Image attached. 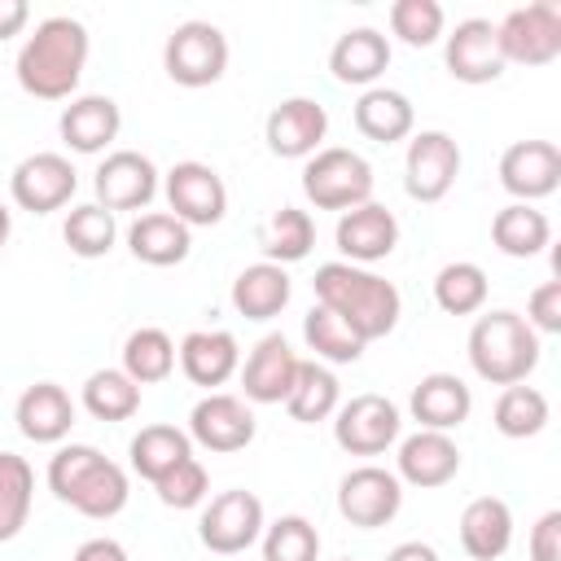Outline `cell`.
Returning a JSON list of instances; mask_svg holds the SVG:
<instances>
[{"mask_svg":"<svg viewBox=\"0 0 561 561\" xmlns=\"http://www.w3.org/2000/svg\"><path fill=\"white\" fill-rule=\"evenodd\" d=\"M513 543V508L500 495H478L460 513V548L473 561H500Z\"/></svg>","mask_w":561,"mask_h":561,"instance_id":"28","label":"cell"},{"mask_svg":"<svg viewBox=\"0 0 561 561\" xmlns=\"http://www.w3.org/2000/svg\"><path fill=\"white\" fill-rule=\"evenodd\" d=\"M13 421H18L22 438H31V443H61L75 425V399L57 381H35L18 394Z\"/></svg>","mask_w":561,"mask_h":561,"instance_id":"27","label":"cell"},{"mask_svg":"<svg viewBox=\"0 0 561 561\" xmlns=\"http://www.w3.org/2000/svg\"><path fill=\"white\" fill-rule=\"evenodd\" d=\"M48 491L75 513L92 522H110L127 508L131 482H127V469L101 456L92 443H66L48 460Z\"/></svg>","mask_w":561,"mask_h":561,"instance_id":"3","label":"cell"},{"mask_svg":"<svg viewBox=\"0 0 561 561\" xmlns=\"http://www.w3.org/2000/svg\"><path fill=\"white\" fill-rule=\"evenodd\" d=\"M83 412L96 416V421H131L140 412V386L123 373V368H96L88 381H83V394H79Z\"/></svg>","mask_w":561,"mask_h":561,"instance_id":"36","label":"cell"},{"mask_svg":"<svg viewBox=\"0 0 561 561\" xmlns=\"http://www.w3.org/2000/svg\"><path fill=\"white\" fill-rule=\"evenodd\" d=\"M9 232H13V215H9V206L0 202V250L9 245Z\"/></svg>","mask_w":561,"mask_h":561,"instance_id":"50","label":"cell"},{"mask_svg":"<svg viewBox=\"0 0 561 561\" xmlns=\"http://www.w3.org/2000/svg\"><path fill=\"white\" fill-rule=\"evenodd\" d=\"M530 561H561V508H548L530 526Z\"/></svg>","mask_w":561,"mask_h":561,"instance_id":"46","label":"cell"},{"mask_svg":"<svg viewBox=\"0 0 561 561\" xmlns=\"http://www.w3.org/2000/svg\"><path fill=\"white\" fill-rule=\"evenodd\" d=\"M552 408H548V394L517 381V386H504L500 399H495V412H491V425L504 434V438H535L543 425H548Z\"/></svg>","mask_w":561,"mask_h":561,"instance_id":"37","label":"cell"},{"mask_svg":"<svg viewBox=\"0 0 561 561\" xmlns=\"http://www.w3.org/2000/svg\"><path fill=\"white\" fill-rule=\"evenodd\" d=\"M184 456H193V438H188V430H180V425H145L131 443H127V465H131V473L136 478H145L149 486L167 473V469H175Z\"/></svg>","mask_w":561,"mask_h":561,"instance_id":"31","label":"cell"},{"mask_svg":"<svg viewBox=\"0 0 561 561\" xmlns=\"http://www.w3.org/2000/svg\"><path fill=\"white\" fill-rule=\"evenodd\" d=\"M175 359H180V368H184V377L193 386L215 390L241 368V346H237V337L228 329H193L175 346Z\"/></svg>","mask_w":561,"mask_h":561,"instance_id":"25","label":"cell"},{"mask_svg":"<svg viewBox=\"0 0 561 561\" xmlns=\"http://www.w3.org/2000/svg\"><path fill=\"white\" fill-rule=\"evenodd\" d=\"M298 355L294 346L285 342V333H263L254 342V351L245 355V364L237 368L241 373V390L250 403H285L289 390H294V377H298Z\"/></svg>","mask_w":561,"mask_h":561,"instance_id":"20","label":"cell"},{"mask_svg":"<svg viewBox=\"0 0 561 561\" xmlns=\"http://www.w3.org/2000/svg\"><path fill=\"white\" fill-rule=\"evenodd\" d=\"M70 561H131V557H127V548H123L118 539L96 535V539H83V543L75 548V557H70Z\"/></svg>","mask_w":561,"mask_h":561,"instance_id":"47","label":"cell"},{"mask_svg":"<svg viewBox=\"0 0 561 561\" xmlns=\"http://www.w3.org/2000/svg\"><path fill=\"white\" fill-rule=\"evenodd\" d=\"M263 561H320V530L302 513H285L259 535Z\"/></svg>","mask_w":561,"mask_h":561,"instance_id":"42","label":"cell"},{"mask_svg":"<svg viewBox=\"0 0 561 561\" xmlns=\"http://www.w3.org/2000/svg\"><path fill=\"white\" fill-rule=\"evenodd\" d=\"M302 193L316 210H351V206H364L373 202V167L364 153L355 149H342V145H329V149H316L302 167Z\"/></svg>","mask_w":561,"mask_h":561,"instance_id":"5","label":"cell"},{"mask_svg":"<svg viewBox=\"0 0 561 561\" xmlns=\"http://www.w3.org/2000/svg\"><path fill=\"white\" fill-rule=\"evenodd\" d=\"M302 337H307V351H316L320 364H355L364 355V342L320 302L302 316Z\"/></svg>","mask_w":561,"mask_h":561,"instance_id":"41","label":"cell"},{"mask_svg":"<svg viewBox=\"0 0 561 561\" xmlns=\"http://www.w3.org/2000/svg\"><path fill=\"white\" fill-rule=\"evenodd\" d=\"M486 294H491L486 272L469 259H456V263L438 267V276H434V302L447 316H478L486 307Z\"/></svg>","mask_w":561,"mask_h":561,"instance_id":"39","label":"cell"},{"mask_svg":"<svg viewBox=\"0 0 561 561\" xmlns=\"http://www.w3.org/2000/svg\"><path fill=\"white\" fill-rule=\"evenodd\" d=\"M167 210L188 228H210L228 215V184L210 162L184 158L162 175Z\"/></svg>","mask_w":561,"mask_h":561,"instance_id":"8","label":"cell"},{"mask_svg":"<svg viewBox=\"0 0 561 561\" xmlns=\"http://www.w3.org/2000/svg\"><path fill=\"white\" fill-rule=\"evenodd\" d=\"M254 430H259V421H254V412H250V403L241 394L210 390L188 412V438L197 447H206V451H219V456L250 447L254 443Z\"/></svg>","mask_w":561,"mask_h":561,"instance_id":"15","label":"cell"},{"mask_svg":"<svg viewBox=\"0 0 561 561\" xmlns=\"http://www.w3.org/2000/svg\"><path fill=\"white\" fill-rule=\"evenodd\" d=\"M162 70L180 88H210L228 70V35L215 22L188 18L162 44Z\"/></svg>","mask_w":561,"mask_h":561,"instance_id":"6","label":"cell"},{"mask_svg":"<svg viewBox=\"0 0 561 561\" xmlns=\"http://www.w3.org/2000/svg\"><path fill=\"white\" fill-rule=\"evenodd\" d=\"M311 245H316V224H311V215L298 210V206L272 210V219L259 228V250H263L267 263H280V267L302 263V259L311 254Z\"/></svg>","mask_w":561,"mask_h":561,"instance_id":"35","label":"cell"},{"mask_svg":"<svg viewBox=\"0 0 561 561\" xmlns=\"http://www.w3.org/2000/svg\"><path fill=\"white\" fill-rule=\"evenodd\" d=\"M127 250L149 267H175L193 250V228L180 224L171 210H140L127 228Z\"/></svg>","mask_w":561,"mask_h":561,"instance_id":"26","label":"cell"},{"mask_svg":"<svg viewBox=\"0 0 561 561\" xmlns=\"http://www.w3.org/2000/svg\"><path fill=\"white\" fill-rule=\"evenodd\" d=\"M162 188V175L158 167L136 153V149H114L101 158L96 175H92V193H96V206H105L110 215L118 210H145Z\"/></svg>","mask_w":561,"mask_h":561,"instance_id":"14","label":"cell"},{"mask_svg":"<svg viewBox=\"0 0 561 561\" xmlns=\"http://www.w3.org/2000/svg\"><path fill=\"white\" fill-rule=\"evenodd\" d=\"M57 131L75 153H105L123 131V110L114 96H101V92L70 96V105L57 118Z\"/></svg>","mask_w":561,"mask_h":561,"instance_id":"22","label":"cell"},{"mask_svg":"<svg viewBox=\"0 0 561 561\" xmlns=\"http://www.w3.org/2000/svg\"><path fill=\"white\" fill-rule=\"evenodd\" d=\"M267 517H263V500L254 491H219L206 508H202V522H197V539L219 552V557H237L245 548L259 543Z\"/></svg>","mask_w":561,"mask_h":561,"instance_id":"10","label":"cell"},{"mask_svg":"<svg viewBox=\"0 0 561 561\" xmlns=\"http://www.w3.org/2000/svg\"><path fill=\"white\" fill-rule=\"evenodd\" d=\"M522 320L535 333H561V280H543L539 289H530Z\"/></svg>","mask_w":561,"mask_h":561,"instance_id":"45","label":"cell"},{"mask_svg":"<svg viewBox=\"0 0 561 561\" xmlns=\"http://www.w3.org/2000/svg\"><path fill=\"white\" fill-rule=\"evenodd\" d=\"M491 241L500 254L508 259H535L543 245H552V224L539 206L526 202H508L504 210H495L491 219Z\"/></svg>","mask_w":561,"mask_h":561,"instance_id":"32","label":"cell"},{"mask_svg":"<svg viewBox=\"0 0 561 561\" xmlns=\"http://www.w3.org/2000/svg\"><path fill=\"white\" fill-rule=\"evenodd\" d=\"M35 500V469L18 451H0V543L18 539Z\"/></svg>","mask_w":561,"mask_h":561,"instance_id":"38","label":"cell"},{"mask_svg":"<svg viewBox=\"0 0 561 561\" xmlns=\"http://www.w3.org/2000/svg\"><path fill=\"white\" fill-rule=\"evenodd\" d=\"M500 57L504 66H548L561 57V9L552 0H535L522 9H508L504 22H495Z\"/></svg>","mask_w":561,"mask_h":561,"instance_id":"7","label":"cell"},{"mask_svg":"<svg viewBox=\"0 0 561 561\" xmlns=\"http://www.w3.org/2000/svg\"><path fill=\"white\" fill-rule=\"evenodd\" d=\"M123 373L136 381V386H158L175 373V342L167 329L158 324H140L127 333L123 342Z\"/></svg>","mask_w":561,"mask_h":561,"instance_id":"34","label":"cell"},{"mask_svg":"<svg viewBox=\"0 0 561 561\" xmlns=\"http://www.w3.org/2000/svg\"><path fill=\"white\" fill-rule=\"evenodd\" d=\"M289 294H294L289 272L280 263H267V259L241 267L237 280H232V307L245 320H272V316H280L289 307Z\"/></svg>","mask_w":561,"mask_h":561,"instance_id":"30","label":"cell"},{"mask_svg":"<svg viewBox=\"0 0 561 561\" xmlns=\"http://www.w3.org/2000/svg\"><path fill=\"white\" fill-rule=\"evenodd\" d=\"M61 241L79 259H105L114 250V241H118V224H114V215L105 206L79 202V206H70V215L61 224Z\"/></svg>","mask_w":561,"mask_h":561,"instance_id":"40","label":"cell"},{"mask_svg":"<svg viewBox=\"0 0 561 561\" xmlns=\"http://www.w3.org/2000/svg\"><path fill=\"white\" fill-rule=\"evenodd\" d=\"M443 61L447 75L456 83H495L504 75V57H500V39H495V22L491 18H465L451 26V35H443Z\"/></svg>","mask_w":561,"mask_h":561,"instance_id":"17","label":"cell"},{"mask_svg":"<svg viewBox=\"0 0 561 561\" xmlns=\"http://www.w3.org/2000/svg\"><path fill=\"white\" fill-rule=\"evenodd\" d=\"M460 473V447L451 443V434L438 430H416L408 438H399V456H394V478L416 486V491H434L447 486Z\"/></svg>","mask_w":561,"mask_h":561,"instance_id":"21","label":"cell"},{"mask_svg":"<svg viewBox=\"0 0 561 561\" xmlns=\"http://www.w3.org/2000/svg\"><path fill=\"white\" fill-rule=\"evenodd\" d=\"M153 491H158V500H162L167 508H197V504H206V495H210V473H206V465H202L197 456H184L175 469H167V473L153 482Z\"/></svg>","mask_w":561,"mask_h":561,"instance_id":"44","label":"cell"},{"mask_svg":"<svg viewBox=\"0 0 561 561\" xmlns=\"http://www.w3.org/2000/svg\"><path fill=\"white\" fill-rule=\"evenodd\" d=\"M333 241L342 250V263L368 267V263H381V259L394 254V245H399V219L381 202H364V206H351V210L337 215Z\"/></svg>","mask_w":561,"mask_h":561,"instance_id":"18","label":"cell"},{"mask_svg":"<svg viewBox=\"0 0 561 561\" xmlns=\"http://www.w3.org/2000/svg\"><path fill=\"white\" fill-rule=\"evenodd\" d=\"M460 175V145L430 127V131H412L408 136V153H403V188L412 202H443L451 193Z\"/></svg>","mask_w":561,"mask_h":561,"instance_id":"11","label":"cell"},{"mask_svg":"<svg viewBox=\"0 0 561 561\" xmlns=\"http://www.w3.org/2000/svg\"><path fill=\"white\" fill-rule=\"evenodd\" d=\"M469 364L491 386H517L539 368V333L508 307L478 311L469 329Z\"/></svg>","mask_w":561,"mask_h":561,"instance_id":"4","label":"cell"},{"mask_svg":"<svg viewBox=\"0 0 561 561\" xmlns=\"http://www.w3.org/2000/svg\"><path fill=\"white\" fill-rule=\"evenodd\" d=\"M337 403H342V386H337L333 368L320 364V359H302L298 377H294V390L285 399V412L302 425H316V421H329L337 412Z\"/></svg>","mask_w":561,"mask_h":561,"instance_id":"33","label":"cell"},{"mask_svg":"<svg viewBox=\"0 0 561 561\" xmlns=\"http://www.w3.org/2000/svg\"><path fill=\"white\" fill-rule=\"evenodd\" d=\"M399 508H403V482L381 465H359L337 482V513L359 530L390 526Z\"/></svg>","mask_w":561,"mask_h":561,"instance_id":"13","label":"cell"},{"mask_svg":"<svg viewBox=\"0 0 561 561\" xmlns=\"http://www.w3.org/2000/svg\"><path fill=\"white\" fill-rule=\"evenodd\" d=\"M403 416L386 394H355L333 412V443L351 456H381L399 443Z\"/></svg>","mask_w":561,"mask_h":561,"instance_id":"9","label":"cell"},{"mask_svg":"<svg viewBox=\"0 0 561 561\" xmlns=\"http://www.w3.org/2000/svg\"><path fill=\"white\" fill-rule=\"evenodd\" d=\"M390 66V35L377 26H351L329 48V70L346 88H377V79Z\"/></svg>","mask_w":561,"mask_h":561,"instance_id":"23","label":"cell"},{"mask_svg":"<svg viewBox=\"0 0 561 561\" xmlns=\"http://www.w3.org/2000/svg\"><path fill=\"white\" fill-rule=\"evenodd\" d=\"M412 421L421 430H438V434H451L456 425L469 421L473 412V390L456 377V373H425L416 386H412Z\"/></svg>","mask_w":561,"mask_h":561,"instance_id":"24","label":"cell"},{"mask_svg":"<svg viewBox=\"0 0 561 561\" xmlns=\"http://www.w3.org/2000/svg\"><path fill=\"white\" fill-rule=\"evenodd\" d=\"M355 127L359 136L377 140V145H399L412 136L416 127V110L399 88H364L355 101Z\"/></svg>","mask_w":561,"mask_h":561,"instance_id":"29","label":"cell"},{"mask_svg":"<svg viewBox=\"0 0 561 561\" xmlns=\"http://www.w3.org/2000/svg\"><path fill=\"white\" fill-rule=\"evenodd\" d=\"M500 184L513 202H543L561 188V149L552 140H513L500 153Z\"/></svg>","mask_w":561,"mask_h":561,"instance_id":"16","label":"cell"},{"mask_svg":"<svg viewBox=\"0 0 561 561\" xmlns=\"http://www.w3.org/2000/svg\"><path fill=\"white\" fill-rule=\"evenodd\" d=\"M75 188H79L75 162H70L66 153H53V149L26 153V158L13 167V175H9V197H13V206H22V210H31V215H53V210L70 206Z\"/></svg>","mask_w":561,"mask_h":561,"instance_id":"12","label":"cell"},{"mask_svg":"<svg viewBox=\"0 0 561 561\" xmlns=\"http://www.w3.org/2000/svg\"><path fill=\"white\" fill-rule=\"evenodd\" d=\"M447 31V13L438 0H394L390 4V35H399L408 48H430Z\"/></svg>","mask_w":561,"mask_h":561,"instance_id":"43","label":"cell"},{"mask_svg":"<svg viewBox=\"0 0 561 561\" xmlns=\"http://www.w3.org/2000/svg\"><path fill=\"white\" fill-rule=\"evenodd\" d=\"M386 561H443V557L430 543H421V539H403V543H394L386 552Z\"/></svg>","mask_w":561,"mask_h":561,"instance_id":"49","label":"cell"},{"mask_svg":"<svg viewBox=\"0 0 561 561\" xmlns=\"http://www.w3.org/2000/svg\"><path fill=\"white\" fill-rule=\"evenodd\" d=\"M337 561H351V557H337Z\"/></svg>","mask_w":561,"mask_h":561,"instance_id":"51","label":"cell"},{"mask_svg":"<svg viewBox=\"0 0 561 561\" xmlns=\"http://www.w3.org/2000/svg\"><path fill=\"white\" fill-rule=\"evenodd\" d=\"M311 289H316V302L329 307L364 346L394 333V324L403 316V298H399L394 280L377 276L373 267H355L342 259L320 263Z\"/></svg>","mask_w":561,"mask_h":561,"instance_id":"2","label":"cell"},{"mask_svg":"<svg viewBox=\"0 0 561 561\" xmlns=\"http://www.w3.org/2000/svg\"><path fill=\"white\" fill-rule=\"evenodd\" d=\"M26 22H31V4L26 0H0V44L22 35Z\"/></svg>","mask_w":561,"mask_h":561,"instance_id":"48","label":"cell"},{"mask_svg":"<svg viewBox=\"0 0 561 561\" xmlns=\"http://www.w3.org/2000/svg\"><path fill=\"white\" fill-rule=\"evenodd\" d=\"M329 136V110L311 96H285L263 123V140L276 158H311Z\"/></svg>","mask_w":561,"mask_h":561,"instance_id":"19","label":"cell"},{"mask_svg":"<svg viewBox=\"0 0 561 561\" xmlns=\"http://www.w3.org/2000/svg\"><path fill=\"white\" fill-rule=\"evenodd\" d=\"M88 53H92L88 26L79 18H70V13H53V18L35 22V31L22 39L13 75H18L26 96L70 101L79 79H83V70H88Z\"/></svg>","mask_w":561,"mask_h":561,"instance_id":"1","label":"cell"}]
</instances>
